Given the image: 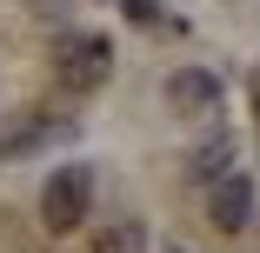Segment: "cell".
<instances>
[{
    "mask_svg": "<svg viewBox=\"0 0 260 253\" xmlns=\"http://www.w3.org/2000/svg\"><path fill=\"white\" fill-rule=\"evenodd\" d=\"M87 207H93V173L87 167H54L47 173V187H40V227L47 233H74L87 220Z\"/></svg>",
    "mask_w": 260,
    "mask_h": 253,
    "instance_id": "6da1fadb",
    "label": "cell"
},
{
    "mask_svg": "<svg viewBox=\"0 0 260 253\" xmlns=\"http://www.w3.org/2000/svg\"><path fill=\"white\" fill-rule=\"evenodd\" d=\"M247 220H253V180H247V173L214 180V227H220V233H240Z\"/></svg>",
    "mask_w": 260,
    "mask_h": 253,
    "instance_id": "277c9868",
    "label": "cell"
},
{
    "mask_svg": "<svg viewBox=\"0 0 260 253\" xmlns=\"http://www.w3.org/2000/svg\"><path fill=\"white\" fill-rule=\"evenodd\" d=\"M93 253H147V227L140 220H107L93 233Z\"/></svg>",
    "mask_w": 260,
    "mask_h": 253,
    "instance_id": "8992f818",
    "label": "cell"
},
{
    "mask_svg": "<svg viewBox=\"0 0 260 253\" xmlns=\"http://www.w3.org/2000/svg\"><path fill=\"white\" fill-rule=\"evenodd\" d=\"M227 167H234V133H207L193 154H187V180H227Z\"/></svg>",
    "mask_w": 260,
    "mask_h": 253,
    "instance_id": "5b68a950",
    "label": "cell"
},
{
    "mask_svg": "<svg viewBox=\"0 0 260 253\" xmlns=\"http://www.w3.org/2000/svg\"><path fill=\"white\" fill-rule=\"evenodd\" d=\"M120 7H127V20H140V27L160 20V7H153V0H120Z\"/></svg>",
    "mask_w": 260,
    "mask_h": 253,
    "instance_id": "52a82bcc",
    "label": "cell"
},
{
    "mask_svg": "<svg viewBox=\"0 0 260 253\" xmlns=\"http://www.w3.org/2000/svg\"><path fill=\"white\" fill-rule=\"evenodd\" d=\"M220 100H227L220 74H207V67H174L167 74V114L174 120H214Z\"/></svg>",
    "mask_w": 260,
    "mask_h": 253,
    "instance_id": "3957f363",
    "label": "cell"
},
{
    "mask_svg": "<svg viewBox=\"0 0 260 253\" xmlns=\"http://www.w3.org/2000/svg\"><path fill=\"white\" fill-rule=\"evenodd\" d=\"M54 74H60L67 93H93L100 80L114 74V40L107 33H67L60 54H54Z\"/></svg>",
    "mask_w": 260,
    "mask_h": 253,
    "instance_id": "7a4b0ae2",
    "label": "cell"
}]
</instances>
